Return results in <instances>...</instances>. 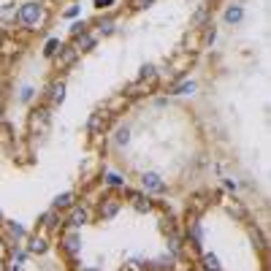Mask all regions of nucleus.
Listing matches in <instances>:
<instances>
[{
  "label": "nucleus",
  "mask_w": 271,
  "mask_h": 271,
  "mask_svg": "<svg viewBox=\"0 0 271 271\" xmlns=\"http://www.w3.org/2000/svg\"><path fill=\"white\" fill-rule=\"evenodd\" d=\"M114 0H95V9H109Z\"/></svg>",
  "instance_id": "29"
},
{
  "label": "nucleus",
  "mask_w": 271,
  "mask_h": 271,
  "mask_svg": "<svg viewBox=\"0 0 271 271\" xmlns=\"http://www.w3.org/2000/svg\"><path fill=\"white\" fill-rule=\"evenodd\" d=\"M157 84L155 82H144V79H138V82H133L128 87V92H125V95L128 98H136V95H144V92H149V90H155Z\"/></svg>",
  "instance_id": "10"
},
{
  "label": "nucleus",
  "mask_w": 271,
  "mask_h": 271,
  "mask_svg": "<svg viewBox=\"0 0 271 271\" xmlns=\"http://www.w3.org/2000/svg\"><path fill=\"white\" fill-rule=\"evenodd\" d=\"M241 19H244V6L233 3V6H228V9H225V22L228 25H239Z\"/></svg>",
  "instance_id": "12"
},
{
  "label": "nucleus",
  "mask_w": 271,
  "mask_h": 271,
  "mask_svg": "<svg viewBox=\"0 0 271 271\" xmlns=\"http://www.w3.org/2000/svg\"><path fill=\"white\" fill-rule=\"evenodd\" d=\"M206 14H209V11H206V9H203V11H198V14H195V25H201V22H203V19H206Z\"/></svg>",
  "instance_id": "30"
},
{
  "label": "nucleus",
  "mask_w": 271,
  "mask_h": 271,
  "mask_svg": "<svg viewBox=\"0 0 271 271\" xmlns=\"http://www.w3.org/2000/svg\"><path fill=\"white\" fill-rule=\"evenodd\" d=\"M84 271H98V268H84Z\"/></svg>",
  "instance_id": "36"
},
{
  "label": "nucleus",
  "mask_w": 271,
  "mask_h": 271,
  "mask_svg": "<svg viewBox=\"0 0 271 271\" xmlns=\"http://www.w3.org/2000/svg\"><path fill=\"white\" fill-rule=\"evenodd\" d=\"M0 271H6V260H3V257H0Z\"/></svg>",
  "instance_id": "34"
},
{
  "label": "nucleus",
  "mask_w": 271,
  "mask_h": 271,
  "mask_svg": "<svg viewBox=\"0 0 271 271\" xmlns=\"http://www.w3.org/2000/svg\"><path fill=\"white\" fill-rule=\"evenodd\" d=\"M46 101H49V106H60V103L65 101V84H63V82L49 84V92H46Z\"/></svg>",
  "instance_id": "8"
},
{
  "label": "nucleus",
  "mask_w": 271,
  "mask_h": 271,
  "mask_svg": "<svg viewBox=\"0 0 271 271\" xmlns=\"http://www.w3.org/2000/svg\"><path fill=\"white\" fill-rule=\"evenodd\" d=\"M109 117L106 111H95V114H90V122H87V133L90 136H103V130L109 128Z\"/></svg>",
  "instance_id": "4"
},
{
  "label": "nucleus",
  "mask_w": 271,
  "mask_h": 271,
  "mask_svg": "<svg viewBox=\"0 0 271 271\" xmlns=\"http://www.w3.org/2000/svg\"><path fill=\"white\" fill-rule=\"evenodd\" d=\"M117 211H120V198H114V195L103 198L98 203V217L101 220H111V217H117Z\"/></svg>",
  "instance_id": "6"
},
{
  "label": "nucleus",
  "mask_w": 271,
  "mask_h": 271,
  "mask_svg": "<svg viewBox=\"0 0 271 271\" xmlns=\"http://www.w3.org/2000/svg\"><path fill=\"white\" fill-rule=\"evenodd\" d=\"M74 46H76V52H79V55H82V52H90V49H95V36H92V33H87V30H84L82 36H76Z\"/></svg>",
  "instance_id": "9"
},
{
  "label": "nucleus",
  "mask_w": 271,
  "mask_h": 271,
  "mask_svg": "<svg viewBox=\"0 0 271 271\" xmlns=\"http://www.w3.org/2000/svg\"><path fill=\"white\" fill-rule=\"evenodd\" d=\"M79 60V52H76V46L71 44V46H60V52L55 55V65H57V71H68V68H74Z\"/></svg>",
  "instance_id": "2"
},
{
  "label": "nucleus",
  "mask_w": 271,
  "mask_h": 271,
  "mask_svg": "<svg viewBox=\"0 0 271 271\" xmlns=\"http://www.w3.org/2000/svg\"><path fill=\"white\" fill-rule=\"evenodd\" d=\"M3 41H6V30L0 28V46H3Z\"/></svg>",
  "instance_id": "33"
},
{
  "label": "nucleus",
  "mask_w": 271,
  "mask_h": 271,
  "mask_svg": "<svg viewBox=\"0 0 271 271\" xmlns=\"http://www.w3.org/2000/svg\"><path fill=\"white\" fill-rule=\"evenodd\" d=\"M17 22L28 30H41V22H44V6L38 0H28V3L19 6L17 11Z\"/></svg>",
  "instance_id": "1"
},
{
  "label": "nucleus",
  "mask_w": 271,
  "mask_h": 271,
  "mask_svg": "<svg viewBox=\"0 0 271 271\" xmlns=\"http://www.w3.org/2000/svg\"><path fill=\"white\" fill-rule=\"evenodd\" d=\"M125 106H128V95H125V92H120V95L114 98V101H109V106H106V114H117V111H122Z\"/></svg>",
  "instance_id": "14"
},
{
  "label": "nucleus",
  "mask_w": 271,
  "mask_h": 271,
  "mask_svg": "<svg viewBox=\"0 0 271 271\" xmlns=\"http://www.w3.org/2000/svg\"><path fill=\"white\" fill-rule=\"evenodd\" d=\"M249 239H252V241H255V244H257V247H260V249H266V241H263L260 230H257V228H252V225H249Z\"/></svg>",
  "instance_id": "22"
},
{
  "label": "nucleus",
  "mask_w": 271,
  "mask_h": 271,
  "mask_svg": "<svg viewBox=\"0 0 271 271\" xmlns=\"http://www.w3.org/2000/svg\"><path fill=\"white\" fill-rule=\"evenodd\" d=\"M128 141H130V130L120 128V130H117V144H128Z\"/></svg>",
  "instance_id": "25"
},
{
  "label": "nucleus",
  "mask_w": 271,
  "mask_h": 271,
  "mask_svg": "<svg viewBox=\"0 0 271 271\" xmlns=\"http://www.w3.org/2000/svg\"><path fill=\"white\" fill-rule=\"evenodd\" d=\"M98 30H101L103 36H111V33H114V17H109V19H101Z\"/></svg>",
  "instance_id": "20"
},
{
  "label": "nucleus",
  "mask_w": 271,
  "mask_h": 271,
  "mask_svg": "<svg viewBox=\"0 0 271 271\" xmlns=\"http://www.w3.org/2000/svg\"><path fill=\"white\" fill-rule=\"evenodd\" d=\"M84 30H87V25H84V22H76V25H74V28H71V36H74V38H76V36H82V33H84Z\"/></svg>",
  "instance_id": "28"
},
{
  "label": "nucleus",
  "mask_w": 271,
  "mask_h": 271,
  "mask_svg": "<svg viewBox=\"0 0 271 271\" xmlns=\"http://www.w3.org/2000/svg\"><path fill=\"white\" fill-rule=\"evenodd\" d=\"M6 225H9V230L17 236V239H19V236H25V228L22 225H17V222H6Z\"/></svg>",
  "instance_id": "27"
},
{
  "label": "nucleus",
  "mask_w": 271,
  "mask_h": 271,
  "mask_svg": "<svg viewBox=\"0 0 271 271\" xmlns=\"http://www.w3.org/2000/svg\"><path fill=\"white\" fill-rule=\"evenodd\" d=\"M90 209L87 206H76V203H74V206H71V211H68V225L71 228H82V225H87V222H90Z\"/></svg>",
  "instance_id": "5"
},
{
  "label": "nucleus",
  "mask_w": 271,
  "mask_h": 271,
  "mask_svg": "<svg viewBox=\"0 0 271 271\" xmlns=\"http://www.w3.org/2000/svg\"><path fill=\"white\" fill-rule=\"evenodd\" d=\"M201 266H203V271H222L220 268V260H217V255H211V252H206L201 257Z\"/></svg>",
  "instance_id": "16"
},
{
  "label": "nucleus",
  "mask_w": 271,
  "mask_h": 271,
  "mask_svg": "<svg viewBox=\"0 0 271 271\" xmlns=\"http://www.w3.org/2000/svg\"><path fill=\"white\" fill-rule=\"evenodd\" d=\"M74 193H63V195H57L55 198V201H52V209H55V211H60V209H71V206H74Z\"/></svg>",
  "instance_id": "15"
},
{
  "label": "nucleus",
  "mask_w": 271,
  "mask_h": 271,
  "mask_svg": "<svg viewBox=\"0 0 271 271\" xmlns=\"http://www.w3.org/2000/svg\"><path fill=\"white\" fill-rule=\"evenodd\" d=\"M41 225H44V228H57V211H55V209L46 211V214L41 217Z\"/></svg>",
  "instance_id": "19"
},
{
  "label": "nucleus",
  "mask_w": 271,
  "mask_h": 271,
  "mask_svg": "<svg viewBox=\"0 0 271 271\" xmlns=\"http://www.w3.org/2000/svg\"><path fill=\"white\" fill-rule=\"evenodd\" d=\"M0 120H3V106H0Z\"/></svg>",
  "instance_id": "35"
},
{
  "label": "nucleus",
  "mask_w": 271,
  "mask_h": 271,
  "mask_svg": "<svg viewBox=\"0 0 271 271\" xmlns=\"http://www.w3.org/2000/svg\"><path fill=\"white\" fill-rule=\"evenodd\" d=\"M193 90H195V84H193V82H184V84H176V87L171 90V92H174V95H190Z\"/></svg>",
  "instance_id": "21"
},
{
  "label": "nucleus",
  "mask_w": 271,
  "mask_h": 271,
  "mask_svg": "<svg viewBox=\"0 0 271 271\" xmlns=\"http://www.w3.org/2000/svg\"><path fill=\"white\" fill-rule=\"evenodd\" d=\"M46 249H49V241H46L44 236H33L30 244H28V252H33V255H44Z\"/></svg>",
  "instance_id": "13"
},
{
  "label": "nucleus",
  "mask_w": 271,
  "mask_h": 271,
  "mask_svg": "<svg viewBox=\"0 0 271 271\" xmlns=\"http://www.w3.org/2000/svg\"><path fill=\"white\" fill-rule=\"evenodd\" d=\"M63 249H65L71 257H76L79 252H82V236H79L76 230H68V233L63 236Z\"/></svg>",
  "instance_id": "7"
},
{
  "label": "nucleus",
  "mask_w": 271,
  "mask_h": 271,
  "mask_svg": "<svg viewBox=\"0 0 271 271\" xmlns=\"http://www.w3.org/2000/svg\"><path fill=\"white\" fill-rule=\"evenodd\" d=\"M138 79H144V82H155L157 84V68L155 65H141V74H138Z\"/></svg>",
  "instance_id": "17"
},
{
  "label": "nucleus",
  "mask_w": 271,
  "mask_h": 271,
  "mask_svg": "<svg viewBox=\"0 0 271 271\" xmlns=\"http://www.w3.org/2000/svg\"><path fill=\"white\" fill-rule=\"evenodd\" d=\"M33 92H36L33 87H22V92H19V101H22V103H28L30 98H33Z\"/></svg>",
  "instance_id": "26"
},
{
  "label": "nucleus",
  "mask_w": 271,
  "mask_h": 271,
  "mask_svg": "<svg viewBox=\"0 0 271 271\" xmlns=\"http://www.w3.org/2000/svg\"><path fill=\"white\" fill-rule=\"evenodd\" d=\"M141 184H144V190H149V193H157V195L168 190V184L163 182V176L155 174V171H147V174H141Z\"/></svg>",
  "instance_id": "3"
},
{
  "label": "nucleus",
  "mask_w": 271,
  "mask_h": 271,
  "mask_svg": "<svg viewBox=\"0 0 271 271\" xmlns=\"http://www.w3.org/2000/svg\"><path fill=\"white\" fill-rule=\"evenodd\" d=\"M128 198H130V203H133V209L136 211H152V206H155V203L149 201V198H144V195H138V193H128Z\"/></svg>",
  "instance_id": "11"
},
{
  "label": "nucleus",
  "mask_w": 271,
  "mask_h": 271,
  "mask_svg": "<svg viewBox=\"0 0 271 271\" xmlns=\"http://www.w3.org/2000/svg\"><path fill=\"white\" fill-rule=\"evenodd\" d=\"M3 255H6V239L0 236V257H3Z\"/></svg>",
  "instance_id": "32"
},
{
  "label": "nucleus",
  "mask_w": 271,
  "mask_h": 271,
  "mask_svg": "<svg viewBox=\"0 0 271 271\" xmlns=\"http://www.w3.org/2000/svg\"><path fill=\"white\" fill-rule=\"evenodd\" d=\"M76 14H79V9H76V6H71V9L65 11V17H76Z\"/></svg>",
  "instance_id": "31"
},
{
  "label": "nucleus",
  "mask_w": 271,
  "mask_h": 271,
  "mask_svg": "<svg viewBox=\"0 0 271 271\" xmlns=\"http://www.w3.org/2000/svg\"><path fill=\"white\" fill-rule=\"evenodd\" d=\"M60 46H63L60 38H49V41H46V46H44V57H55L57 52H60Z\"/></svg>",
  "instance_id": "18"
},
{
  "label": "nucleus",
  "mask_w": 271,
  "mask_h": 271,
  "mask_svg": "<svg viewBox=\"0 0 271 271\" xmlns=\"http://www.w3.org/2000/svg\"><path fill=\"white\" fill-rule=\"evenodd\" d=\"M152 3H155V0H130V9H133V11H144V9H149Z\"/></svg>",
  "instance_id": "23"
},
{
  "label": "nucleus",
  "mask_w": 271,
  "mask_h": 271,
  "mask_svg": "<svg viewBox=\"0 0 271 271\" xmlns=\"http://www.w3.org/2000/svg\"><path fill=\"white\" fill-rule=\"evenodd\" d=\"M106 184H111V187H122L125 179H122L120 174H109V176H106Z\"/></svg>",
  "instance_id": "24"
}]
</instances>
